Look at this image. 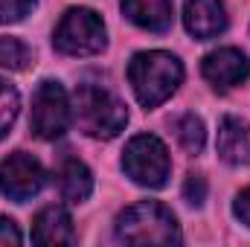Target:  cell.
<instances>
[{
	"label": "cell",
	"mask_w": 250,
	"mask_h": 247,
	"mask_svg": "<svg viewBox=\"0 0 250 247\" xmlns=\"http://www.w3.org/2000/svg\"><path fill=\"white\" fill-rule=\"evenodd\" d=\"M128 82L143 108H157L181 87L184 64L172 53H163V50L137 53L128 64Z\"/></svg>",
	"instance_id": "obj_1"
},
{
	"label": "cell",
	"mask_w": 250,
	"mask_h": 247,
	"mask_svg": "<svg viewBox=\"0 0 250 247\" xmlns=\"http://www.w3.org/2000/svg\"><path fill=\"white\" fill-rule=\"evenodd\" d=\"M117 239L125 245H181V230L160 201H140L120 212Z\"/></svg>",
	"instance_id": "obj_2"
},
{
	"label": "cell",
	"mask_w": 250,
	"mask_h": 247,
	"mask_svg": "<svg viewBox=\"0 0 250 247\" xmlns=\"http://www.w3.org/2000/svg\"><path fill=\"white\" fill-rule=\"evenodd\" d=\"M76 120L93 140H114L128 125V108L102 84H79L76 90Z\"/></svg>",
	"instance_id": "obj_3"
},
{
	"label": "cell",
	"mask_w": 250,
	"mask_h": 247,
	"mask_svg": "<svg viewBox=\"0 0 250 247\" xmlns=\"http://www.w3.org/2000/svg\"><path fill=\"white\" fill-rule=\"evenodd\" d=\"M53 44L64 56H76V59L79 56H96L108 44L105 23L93 9L73 6L62 15V21L56 26V35H53Z\"/></svg>",
	"instance_id": "obj_4"
},
{
	"label": "cell",
	"mask_w": 250,
	"mask_h": 247,
	"mask_svg": "<svg viewBox=\"0 0 250 247\" xmlns=\"http://www.w3.org/2000/svg\"><path fill=\"white\" fill-rule=\"evenodd\" d=\"M123 169L134 184L160 189L172 172L169 148L154 134H137L123 151Z\"/></svg>",
	"instance_id": "obj_5"
},
{
	"label": "cell",
	"mask_w": 250,
	"mask_h": 247,
	"mask_svg": "<svg viewBox=\"0 0 250 247\" xmlns=\"http://www.w3.org/2000/svg\"><path fill=\"white\" fill-rule=\"evenodd\" d=\"M70 99L59 82H41L32 96V117L29 125L41 140H59L70 128Z\"/></svg>",
	"instance_id": "obj_6"
},
{
	"label": "cell",
	"mask_w": 250,
	"mask_h": 247,
	"mask_svg": "<svg viewBox=\"0 0 250 247\" xmlns=\"http://www.w3.org/2000/svg\"><path fill=\"white\" fill-rule=\"evenodd\" d=\"M44 184H47L44 166L26 151H15L0 163V192L9 201L23 204L32 195H38L44 189Z\"/></svg>",
	"instance_id": "obj_7"
},
{
	"label": "cell",
	"mask_w": 250,
	"mask_h": 247,
	"mask_svg": "<svg viewBox=\"0 0 250 247\" xmlns=\"http://www.w3.org/2000/svg\"><path fill=\"white\" fill-rule=\"evenodd\" d=\"M201 73L215 90H233L250 79V59L236 47H221L204 59Z\"/></svg>",
	"instance_id": "obj_8"
},
{
	"label": "cell",
	"mask_w": 250,
	"mask_h": 247,
	"mask_svg": "<svg viewBox=\"0 0 250 247\" xmlns=\"http://www.w3.org/2000/svg\"><path fill=\"white\" fill-rule=\"evenodd\" d=\"M184 23L189 35H195L198 41L215 38L227 29V9L221 0H187Z\"/></svg>",
	"instance_id": "obj_9"
},
{
	"label": "cell",
	"mask_w": 250,
	"mask_h": 247,
	"mask_svg": "<svg viewBox=\"0 0 250 247\" xmlns=\"http://www.w3.org/2000/svg\"><path fill=\"white\" fill-rule=\"evenodd\" d=\"M32 242L35 245H73L76 242V230H73V218L64 206H44L35 221H32Z\"/></svg>",
	"instance_id": "obj_10"
},
{
	"label": "cell",
	"mask_w": 250,
	"mask_h": 247,
	"mask_svg": "<svg viewBox=\"0 0 250 247\" xmlns=\"http://www.w3.org/2000/svg\"><path fill=\"white\" fill-rule=\"evenodd\" d=\"M218 154L230 166L250 163V123L239 117H224L218 125Z\"/></svg>",
	"instance_id": "obj_11"
},
{
	"label": "cell",
	"mask_w": 250,
	"mask_h": 247,
	"mask_svg": "<svg viewBox=\"0 0 250 247\" xmlns=\"http://www.w3.org/2000/svg\"><path fill=\"white\" fill-rule=\"evenodd\" d=\"M56 184H59V192H62L64 201L82 204V201H87L90 192H93V175H90V169H87L79 157L64 154L62 163L56 166Z\"/></svg>",
	"instance_id": "obj_12"
},
{
	"label": "cell",
	"mask_w": 250,
	"mask_h": 247,
	"mask_svg": "<svg viewBox=\"0 0 250 247\" xmlns=\"http://www.w3.org/2000/svg\"><path fill=\"white\" fill-rule=\"evenodd\" d=\"M123 12L148 32H166L172 26V0H123Z\"/></svg>",
	"instance_id": "obj_13"
},
{
	"label": "cell",
	"mask_w": 250,
	"mask_h": 247,
	"mask_svg": "<svg viewBox=\"0 0 250 247\" xmlns=\"http://www.w3.org/2000/svg\"><path fill=\"white\" fill-rule=\"evenodd\" d=\"M175 137H178V143H181V148H184L187 154H201L204 140H207V131H204L201 117L184 114V117L175 123Z\"/></svg>",
	"instance_id": "obj_14"
},
{
	"label": "cell",
	"mask_w": 250,
	"mask_h": 247,
	"mask_svg": "<svg viewBox=\"0 0 250 247\" xmlns=\"http://www.w3.org/2000/svg\"><path fill=\"white\" fill-rule=\"evenodd\" d=\"M32 62L29 47L21 38H0V67L6 70H26Z\"/></svg>",
	"instance_id": "obj_15"
},
{
	"label": "cell",
	"mask_w": 250,
	"mask_h": 247,
	"mask_svg": "<svg viewBox=\"0 0 250 247\" xmlns=\"http://www.w3.org/2000/svg\"><path fill=\"white\" fill-rule=\"evenodd\" d=\"M18 111H21V96H18V90H15L6 79H0V140H3V137L9 134V128L15 125Z\"/></svg>",
	"instance_id": "obj_16"
},
{
	"label": "cell",
	"mask_w": 250,
	"mask_h": 247,
	"mask_svg": "<svg viewBox=\"0 0 250 247\" xmlns=\"http://www.w3.org/2000/svg\"><path fill=\"white\" fill-rule=\"evenodd\" d=\"M35 0H0V23H15L23 21L32 12Z\"/></svg>",
	"instance_id": "obj_17"
},
{
	"label": "cell",
	"mask_w": 250,
	"mask_h": 247,
	"mask_svg": "<svg viewBox=\"0 0 250 247\" xmlns=\"http://www.w3.org/2000/svg\"><path fill=\"white\" fill-rule=\"evenodd\" d=\"M184 198H187V204H192V206H201L207 201V181H204V175H195V172L187 175Z\"/></svg>",
	"instance_id": "obj_18"
},
{
	"label": "cell",
	"mask_w": 250,
	"mask_h": 247,
	"mask_svg": "<svg viewBox=\"0 0 250 247\" xmlns=\"http://www.w3.org/2000/svg\"><path fill=\"white\" fill-rule=\"evenodd\" d=\"M21 242H23V236H21V230L15 227V221L0 218V245H21Z\"/></svg>",
	"instance_id": "obj_19"
},
{
	"label": "cell",
	"mask_w": 250,
	"mask_h": 247,
	"mask_svg": "<svg viewBox=\"0 0 250 247\" xmlns=\"http://www.w3.org/2000/svg\"><path fill=\"white\" fill-rule=\"evenodd\" d=\"M233 212H236V218H239L242 224H248V227H250V189H245V192L236 198Z\"/></svg>",
	"instance_id": "obj_20"
}]
</instances>
